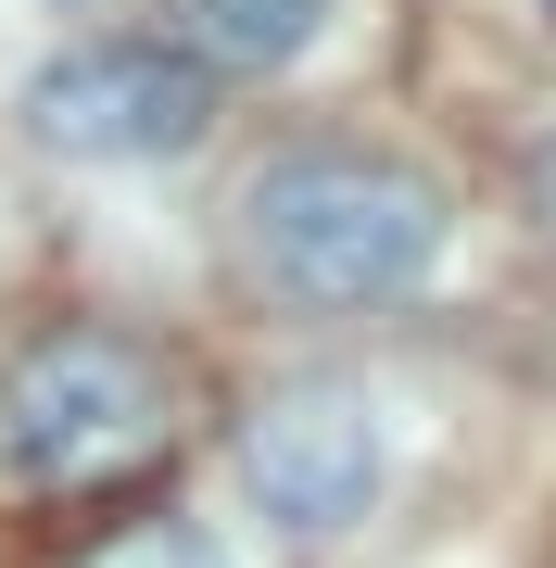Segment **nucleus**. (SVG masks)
<instances>
[{
  "mask_svg": "<svg viewBox=\"0 0 556 568\" xmlns=\"http://www.w3.org/2000/svg\"><path fill=\"white\" fill-rule=\"evenodd\" d=\"M532 215H544V241H556V140L532 152Z\"/></svg>",
  "mask_w": 556,
  "mask_h": 568,
  "instance_id": "obj_7",
  "label": "nucleus"
},
{
  "mask_svg": "<svg viewBox=\"0 0 556 568\" xmlns=\"http://www.w3.org/2000/svg\"><path fill=\"white\" fill-rule=\"evenodd\" d=\"M13 114L63 164H165L215 126V63H190L178 39H77L26 77Z\"/></svg>",
  "mask_w": 556,
  "mask_h": 568,
  "instance_id": "obj_3",
  "label": "nucleus"
},
{
  "mask_svg": "<svg viewBox=\"0 0 556 568\" xmlns=\"http://www.w3.org/2000/svg\"><path fill=\"white\" fill-rule=\"evenodd\" d=\"M443 190L392 152H354V140H304V152H266L241 178V253L279 304L304 316H367V304H405L417 278L443 265Z\"/></svg>",
  "mask_w": 556,
  "mask_h": 568,
  "instance_id": "obj_1",
  "label": "nucleus"
},
{
  "mask_svg": "<svg viewBox=\"0 0 556 568\" xmlns=\"http://www.w3.org/2000/svg\"><path fill=\"white\" fill-rule=\"evenodd\" d=\"M77 568H228V556H215V530H190V518H140V530H114V544H89Z\"/></svg>",
  "mask_w": 556,
  "mask_h": 568,
  "instance_id": "obj_6",
  "label": "nucleus"
},
{
  "mask_svg": "<svg viewBox=\"0 0 556 568\" xmlns=\"http://www.w3.org/2000/svg\"><path fill=\"white\" fill-rule=\"evenodd\" d=\"M241 480H253V506H266L279 530L330 544V530H354L380 506V480H392L380 405L354 379H279L266 405L241 417Z\"/></svg>",
  "mask_w": 556,
  "mask_h": 568,
  "instance_id": "obj_4",
  "label": "nucleus"
},
{
  "mask_svg": "<svg viewBox=\"0 0 556 568\" xmlns=\"http://www.w3.org/2000/svg\"><path fill=\"white\" fill-rule=\"evenodd\" d=\"M165 443V366L114 328H51L0 366V455L26 467L39 493L114 480Z\"/></svg>",
  "mask_w": 556,
  "mask_h": 568,
  "instance_id": "obj_2",
  "label": "nucleus"
},
{
  "mask_svg": "<svg viewBox=\"0 0 556 568\" xmlns=\"http://www.w3.org/2000/svg\"><path fill=\"white\" fill-rule=\"evenodd\" d=\"M178 51L215 63V77H266V63L316 51V26H330V0H165Z\"/></svg>",
  "mask_w": 556,
  "mask_h": 568,
  "instance_id": "obj_5",
  "label": "nucleus"
}]
</instances>
